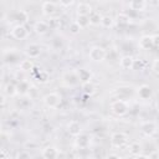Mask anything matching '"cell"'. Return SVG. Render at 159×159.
Segmentation results:
<instances>
[{
    "instance_id": "1",
    "label": "cell",
    "mask_w": 159,
    "mask_h": 159,
    "mask_svg": "<svg viewBox=\"0 0 159 159\" xmlns=\"http://www.w3.org/2000/svg\"><path fill=\"white\" fill-rule=\"evenodd\" d=\"M111 111L113 114H116L117 117H123L128 113L129 111V106L125 101L123 99H117V101H113L111 103Z\"/></svg>"
},
{
    "instance_id": "2",
    "label": "cell",
    "mask_w": 159,
    "mask_h": 159,
    "mask_svg": "<svg viewBox=\"0 0 159 159\" xmlns=\"http://www.w3.org/2000/svg\"><path fill=\"white\" fill-rule=\"evenodd\" d=\"M106 56H107V51H106V48L102 47V46L96 45V46H92V47L89 48L88 57H89V60L93 61V62H102V61L106 58Z\"/></svg>"
},
{
    "instance_id": "3",
    "label": "cell",
    "mask_w": 159,
    "mask_h": 159,
    "mask_svg": "<svg viewBox=\"0 0 159 159\" xmlns=\"http://www.w3.org/2000/svg\"><path fill=\"white\" fill-rule=\"evenodd\" d=\"M128 135L124 132H114L111 135V145L113 148H122L127 144Z\"/></svg>"
},
{
    "instance_id": "4",
    "label": "cell",
    "mask_w": 159,
    "mask_h": 159,
    "mask_svg": "<svg viewBox=\"0 0 159 159\" xmlns=\"http://www.w3.org/2000/svg\"><path fill=\"white\" fill-rule=\"evenodd\" d=\"M62 81L67 87H76L78 83H81L78 75H77V71H73V70L65 72L62 75Z\"/></svg>"
},
{
    "instance_id": "5",
    "label": "cell",
    "mask_w": 159,
    "mask_h": 159,
    "mask_svg": "<svg viewBox=\"0 0 159 159\" xmlns=\"http://www.w3.org/2000/svg\"><path fill=\"white\" fill-rule=\"evenodd\" d=\"M43 103L48 108H56L61 103V96L56 92H50L43 97Z\"/></svg>"
},
{
    "instance_id": "6",
    "label": "cell",
    "mask_w": 159,
    "mask_h": 159,
    "mask_svg": "<svg viewBox=\"0 0 159 159\" xmlns=\"http://www.w3.org/2000/svg\"><path fill=\"white\" fill-rule=\"evenodd\" d=\"M11 36H12L14 39H16V40H25V39L29 36V31H27V29L25 27V25L17 24V25H15V26L12 27V30H11Z\"/></svg>"
},
{
    "instance_id": "7",
    "label": "cell",
    "mask_w": 159,
    "mask_h": 159,
    "mask_svg": "<svg viewBox=\"0 0 159 159\" xmlns=\"http://www.w3.org/2000/svg\"><path fill=\"white\" fill-rule=\"evenodd\" d=\"M41 51H42V48L39 43H30L25 48V53H26L27 58H31V60L37 58L41 55Z\"/></svg>"
},
{
    "instance_id": "8",
    "label": "cell",
    "mask_w": 159,
    "mask_h": 159,
    "mask_svg": "<svg viewBox=\"0 0 159 159\" xmlns=\"http://www.w3.org/2000/svg\"><path fill=\"white\" fill-rule=\"evenodd\" d=\"M140 130L145 137H153L157 132V124L153 120H147L140 124Z\"/></svg>"
},
{
    "instance_id": "9",
    "label": "cell",
    "mask_w": 159,
    "mask_h": 159,
    "mask_svg": "<svg viewBox=\"0 0 159 159\" xmlns=\"http://www.w3.org/2000/svg\"><path fill=\"white\" fill-rule=\"evenodd\" d=\"M58 2H53V1H45L42 2V14L46 16H53L57 12V7H58Z\"/></svg>"
},
{
    "instance_id": "10",
    "label": "cell",
    "mask_w": 159,
    "mask_h": 159,
    "mask_svg": "<svg viewBox=\"0 0 159 159\" xmlns=\"http://www.w3.org/2000/svg\"><path fill=\"white\" fill-rule=\"evenodd\" d=\"M91 140H92V137L87 133H81L78 137H76V145L81 149H86L89 147L91 144Z\"/></svg>"
},
{
    "instance_id": "11",
    "label": "cell",
    "mask_w": 159,
    "mask_h": 159,
    "mask_svg": "<svg viewBox=\"0 0 159 159\" xmlns=\"http://www.w3.org/2000/svg\"><path fill=\"white\" fill-rule=\"evenodd\" d=\"M67 132L72 137H78L81 133H82V127H81V123L77 122V120H71L68 124H67Z\"/></svg>"
},
{
    "instance_id": "12",
    "label": "cell",
    "mask_w": 159,
    "mask_h": 159,
    "mask_svg": "<svg viewBox=\"0 0 159 159\" xmlns=\"http://www.w3.org/2000/svg\"><path fill=\"white\" fill-rule=\"evenodd\" d=\"M134 63H135V60H134V57L130 56V55H124V56H122L120 60H119V66H120L123 70H133Z\"/></svg>"
},
{
    "instance_id": "13",
    "label": "cell",
    "mask_w": 159,
    "mask_h": 159,
    "mask_svg": "<svg viewBox=\"0 0 159 159\" xmlns=\"http://www.w3.org/2000/svg\"><path fill=\"white\" fill-rule=\"evenodd\" d=\"M58 149L53 145H47L42 149V158L43 159H57Z\"/></svg>"
},
{
    "instance_id": "14",
    "label": "cell",
    "mask_w": 159,
    "mask_h": 159,
    "mask_svg": "<svg viewBox=\"0 0 159 159\" xmlns=\"http://www.w3.org/2000/svg\"><path fill=\"white\" fill-rule=\"evenodd\" d=\"M48 30H50V24L46 22V21H43V20H39L34 25V31L37 35H45Z\"/></svg>"
},
{
    "instance_id": "15",
    "label": "cell",
    "mask_w": 159,
    "mask_h": 159,
    "mask_svg": "<svg viewBox=\"0 0 159 159\" xmlns=\"http://www.w3.org/2000/svg\"><path fill=\"white\" fill-rule=\"evenodd\" d=\"M77 75H78L80 82H81L82 84L88 83V82H91V80H92V72H91L89 70H87V68H78V70H77Z\"/></svg>"
},
{
    "instance_id": "16",
    "label": "cell",
    "mask_w": 159,
    "mask_h": 159,
    "mask_svg": "<svg viewBox=\"0 0 159 159\" xmlns=\"http://www.w3.org/2000/svg\"><path fill=\"white\" fill-rule=\"evenodd\" d=\"M138 96L142 98V99H148L152 97L153 92H152V88L148 86V84H142L138 87Z\"/></svg>"
},
{
    "instance_id": "17",
    "label": "cell",
    "mask_w": 159,
    "mask_h": 159,
    "mask_svg": "<svg viewBox=\"0 0 159 159\" xmlns=\"http://www.w3.org/2000/svg\"><path fill=\"white\" fill-rule=\"evenodd\" d=\"M92 11H93V9H92V6L88 2H80V4H77V15L88 16Z\"/></svg>"
},
{
    "instance_id": "18",
    "label": "cell",
    "mask_w": 159,
    "mask_h": 159,
    "mask_svg": "<svg viewBox=\"0 0 159 159\" xmlns=\"http://www.w3.org/2000/svg\"><path fill=\"white\" fill-rule=\"evenodd\" d=\"M139 47L142 50H149L153 47V36H149V35H145V36H142L140 40H139Z\"/></svg>"
},
{
    "instance_id": "19",
    "label": "cell",
    "mask_w": 159,
    "mask_h": 159,
    "mask_svg": "<svg viewBox=\"0 0 159 159\" xmlns=\"http://www.w3.org/2000/svg\"><path fill=\"white\" fill-rule=\"evenodd\" d=\"M128 7L134 10V11H144L145 7H147V1H143V0H134V1H130L128 2Z\"/></svg>"
},
{
    "instance_id": "20",
    "label": "cell",
    "mask_w": 159,
    "mask_h": 159,
    "mask_svg": "<svg viewBox=\"0 0 159 159\" xmlns=\"http://www.w3.org/2000/svg\"><path fill=\"white\" fill-rule=\"evenodd\" d=\"M16 88H17V94L25 96V94H27L30 92V83L26 80H21L16 84Z\"/></svg>"
},
{
    "instance_id": "21",
    "label": "cell",
    "mask_w": 159,
    "mask_h": 159,
    "mask_svg": "<svg viewBox=\"0 0 159 159\" xmlns=\"http://www.w3.org/2000/svg\"><path fill=\"white\" fill-rule=\"evenodd\" d=\"M102 17H103V15H101V14H99V11H96V10H93V11H92V12L88 15L89 24H91V25H94V26L101 25Z\"/></svg>"
},
{
    "instance_id": "22",
    "label": "cell",
    "mask_w": 159,
    "mask_h": 159,
    "mask_svg": "<svg viewBox=\"0 0 159 159\" xmlns=\"http://www.w3.org/2000/svg\"><path fill=\"white\" fill-rule=\"evenodd\" d=\"M19 67H20V70L22 72H29V71H32L35 68V65H34V62H32L31 58H26V60H22L20 62Z\"/></svg>"
},
{
    "instance_id": "23",
    "label": "cell",
    "mask_w": 159,
    "mask_h": 159,
    "mask_svg": "<svg viewBox=\"0 0 159 159\" xmlns=\"http://www.w3.org/2000/svg\"><path fill=\"white\" fill-rule=\"evenodd\" d=\"M4 94L6 97H14L17 94V88H16V84L14 83H6L5 87H4Z\"/></svg>"
},
{
    "instance_id": "24",
    "label": "cell",
    "mask_w": 159,
    "mask_h": 159,
    "mask_svg": "<svg viewBox=\"0 0 159 159\" xmlns=\"http://www.w3.org/2000/svg\"><path fill=\"white\" fill-rule=\"evenodd\" d=\"M142 149L143 148H142V144L139 142H133L129 145V154L133 157H137V155L142 154Z\"/></svg>"
},
{
    "instance_id": "25",
    "label": "cell",
    "mask_w": 159,
    "mask_h": 159,
    "mask_svg": "<svg viewBox=\"0 0 159 159\" xmlns=\"http://www.w3.org/2000/svg\"><path fill=\"white\" fill-rule=\"evenodd\" d=\"M114 22H116V20L111 15H103L102 21H101V26L104 29H111L114 26Z\"/></svg>"
},
{
    "instance_id": "26",
    "label": "cell",
    "mask_w": 159,
    "mask_h": 159,
    "mask_svg": "<svg viewBox=\"0 0 159 159\" xmlns=\"http://www.w3.org/2000/svg\"><path fill=\"white\" fill-rule=\"evenodd\" d=\"M116 21H117V24H118V25L124 26V25L130 24V17H129L127 14H124V12H119V14L117 15Z\"/></svg>"
},
{
    "instance_id": "27",
    "label": "cell",
    "mask_w": 159,
    "mask_h": 159,
    "mask_svg": "<svg viewBox=\"0 0 159 159\" xmlns=\"http://www.w3.org/2000/svg\"><path fill=\"white\" fill-rule=\"evenodd\" d=\"M75 21L80 25L81 29H86L88 25H91V24H89V19H88V16H84V15H77V17H76Z\"/></svg>"
},
{
    "instance_id": "28",
    "label": "cell",
    "mask_w": 159,
    "mask_h": 159,
    "mask_svg": "<svg viewBox=\"0 0 159 159\" xmlns=\"http://www.w3.org/2000/svg\"><path fill=\"white\" fill-rule=\"evenodd\" d=\"M16 19H17V21H19V24H20V25H24V24L29 20V15H27V12H26V11L20 10V11L16 14Z\"/></svg>"
},
{
    "instance_id": "29",
    "label": "cell",
    "mask_w": 159,
    "mask_h": 159,
    "mask_svg": "<svg viewBox=\"0 0 159 159\" xmlns=\"http://www.w3.org/2000/svg\"><path fill=\"white\" fill-rule=\"evenodd\" d=\"M82 89H83V93L86 94H93L94 93V84L92 82H88V83H84L82 84Z\"/></svg>"
},
{
    "instance_id": "30",
    "label": "cell",
    "mask_w": 159,
    "mask_h": 159,
    "mask_svg": "<svg viewBox=\"0 0 159 159\" xmlns=\"http://www.w3.org/2000/svg\"><path fill=\"white\" fill-rule=\"evenodd\" d=\"M68 30H70V34L77 35V34H80V31H81L82 29L80 27V25H78L76 21H72V22L68 25Z\"/></svg>"
},
{
    "instance_id": "31",
    "label": "cell",
    "mask_w": 159,
    "mask_h": 159,
    "mask_svg": "<svg viewBox=\"0 0 159 159\" xmlns=\"http://www.w3.org/2000/svg\"><path fill=\"white\" fill-rule=\"evenodd\" d=\"M35 77H36V80H37V82H40V83H45V82H47V80H48V76H47V73H46L45 71H39Z\"/></svg>"
},
{
    "instance_id": "32",
    "label": "cell",
    "mask_w": 159,
    "mask_h": 159,
    "mask_svg": "<svg viewBox=\"0 0 159 159\" xmlns=\"http://www.w3.org/2000/svg\"><path fill=\"white\" fill-rule=\"evenodd\" d=\"M15 159H31V155H30V153L26 152V150H20V152L16 153Z\"/></svg>"
},
{
    "instance_id": "33",
    "label": "cell",
    "mask_w": 159,
    "mask_h": 159,
    "mask_svg": "<svg viewBox=\"0 0 159 159\" xmlns=\"http://www.w3.org/2000/svg\"><path fill=\"white\" fill-rule=\"evenodd\" d=\"M152 70H153L154 73L159 75V58H155V60L153 61V63H152Z\"/></svg>"
},
{
    "instance_id": "34",
    "label": "cell",
    "mask_w": 159,
    "mask_h": 159,
    "mask_svg": "<svg viewBox=\"0 0 159 159\" xmlns=\"http://www.w3.org/2000/svg\"><path fill=\"white\" fill-rule=\"evenodd\" d=\"M148 158H149V159H159V152L153 150V152L148 155Z\"/></svg>"
},
{
    "instance_id": "35",
    "label": "cell",
    "mask_w": 159,
    "mask_h": 159,
    "mask_svg": "<svg viewBox=\"0 0 159 159\" xmlns=\"http://www.w3.org/2000/svg\"><path fill=\"white\" fill-rule=\"evenodd\" d=\"M153 46L154 47H159V35H154L153 36Z\"/></svg>"
},
{
    "instance_id": "36",
    "label": "cell",
    "mask_w": 159,
    "mask_h": 159,
    "mask_svg": "<svg viewBox=\"0 0 159 159\" xmlns=\"http://www.w3.org/2000/svg\"><path fill=\"white\" fill-rule=\"evenodd\" d=\"M106 159H122L118 154H116V153H112V154H108L107 157H106Z\"/></svg>"
},
{
    "instance_id": "37",
    "label": "cell",
    "mask_w": 159,
    "mask_h": 159,
    "mask_svg": "<svg viewBox=\"0 0 159 159\" xmlns=\"http://www.w3.org/2000/svg\"><path fill=\"white\" fill-rule=\"evenodd\" d=\"M72 4H75V2L73 1H60L58 2L60 6H71Z\"/></svg>"
},
{
    "instance_id": "38",
    "label": "cell",
    "mask_w": 159,
    "mask_h": 159,
    "mask_svg": "<svg viewBox=\"0 0 159 159\" xmlns=\"http://www.w3.org/2000/svg\"><path fill=\"white\" fill-rule=\"evenodd\" d=\"M134 159H149L148 155H144V154H139L137 157H134Z\"/></svg>"
},
{
    "instance_id": "39",
    "label": "cell",
    "mask_w": 159,
    "mask_h": 159,
    "mask_svg": "<svg viewBox=\"0 0 159 159\" xmlns=\"http://www.w3.org/2000/svg\"><path fill=\"white\" fill-rule=\"evenodd\" d=\"M155 109H157V112H159V101H157V103H155Z\"/></svg>"
}]
</instances>
